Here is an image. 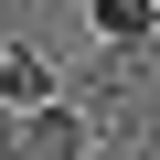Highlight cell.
Segmentation results:
<instances>
[{
    "instance_id": "1",
    "label": "cell",
    "mask_w": 160,
    "mask_h": 160,
    "mask_svg": "<svg viewBox=\"0 0 160 160\" xmlns=\"http://www.w3.org/2000/svg\"><path fill=\"white\" fill-rule=\"evenodd\" d=\"M86 149H96L86 107H64V96H53V107H32V118H22V160H86Z\"/></svg>"
},
{
    "instance_id": "5",
    "label": "cell",
    "mask_w": 160,
    "mask_h": 160,
    "mask_svg": "<svg viewBox=\"0 0 160 160\" xmlns=\"http://www.w3.org/2000/svg\"><path fill=\"white\" fill-rule=\"evenodd\" d=\"M0 11H11V0H0Z\"/></svg>"
},
{
    "instance_id": "4",
    "label": "cell",
    "mask_w": 160,
    "mask_h": 160,
    "mask_svg": "<svg viewBox=\"0 0 160 160\" xmlns=\"http://www.w3.org/2000/svg\"><path fill=\"white\" fill-rule=\"evenodd\" d=\"M0 160H22V107H0Z\"/></svg>"
},
{
    "instance_id": "2",
    "label": "cell",
    "mask_w": 160,
    "mask_h": 160,
    "mask_svg": "<svg viewBox=\"0 0 160 160\" xmlns=\"http://www.w3.org/2000/svg\"><path fill=\"white\" fill-rule=\"evenodd\" d=\"M0 107H53V53L43 43H0Z\"/></svg>"
},
{
    "instance_id": "3",
    "label": "cell",
    "mask_w": 160,
    "mask_h": 160,
    "mask_svg": "<svg viewBox=\"0 0 160 160\" xmlns=\"http://www.w3.org/2000/svg\"><path fill=\"white\" fill-rule=\"evenodd\" d=\"M96 43L107 53H149L160 43V0H96Z\"/></svg>"
}]
</instances>
